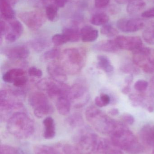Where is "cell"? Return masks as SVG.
I'll use <instances>...</instances> for the list:
<instances>
[{
  "instance_id": "1",
  "label": "cell",
  "mask_w": 154,
  "mask_h": 154,
  "mask_svg": "<svg viewBox=\"0 0 154 154\" xmlns=\"http://www.w3.org/2000/svg\"><path fill=\"white\" fill-rule=\"evenodd\" d=\"M74 140L75 146L82 154H106L110 145L109 141L87 128L79 131Z\"/></svg>"
},
{
  "instance_id": "2",
  "label": "cell",
  "mask_w": 154,
  "mask_h": 154,
  "mask_svg": "<svg viewBox=\"0 0 154 154\" xmlns=\"http://www.w3.org/2000/svg\"><path fill=\"white\" fill-rule=\"evenodd\" d=\"M110 143L115 147L129 154H139L143 151V146L124 123L118 121L115 131L109 135Z\"/></svg>"
},
{
  "instance_id": "3",
  "label": "cell",
  "mask_w": 154,
  "mask_h": 154,
  "mask_svg": "<svg viewBox=\"0 0 154 154\" xmlns=\"http://www.w3.org/2000/svg\"><path fill=\"white\" fill-rule=\"evenodd\" d=\"M6 128L10 134L21 140L30 137L35 130L33 120L24 111L13 115L7 121Z\"/></svg>"
},
{
  "instance_id": "4",
  "label": "cell",
  "mask_w": 154,
  "mask_h": 154,
  "mask_svg": "<svg viewBox=\"0 0 154 154\" xmlns=\"http://www.w3.org/2000/svg\"><path fill=\"white\" fill-rule=\"evenodd\" d=\"M86 59L85 50L81 48H69L61 52L60 63L67 73L76 75L84 67Z\"/></svg>"
},
{
  "instance_id": "5",
  "label": "cell",
  "mask_w": 154,
  "mask_h": 154,
  "mask_svg": "<svg viewBox=\"0 0 154 154\" xmlns=\"http://www.w3.org/2000/svg\"><path fill=\"white\" fill-rule=\"evenodd\" d=\"M85 116L89 123L97 132L104 134L110 135L116 128L118 121L106 115L94 106L87 108Z\"/></svg>"
},
{
  "instance_id": "6",
  "label": "cell",
  "mask_w": 154,
  "mask_h": 154,
  "mask_svg": "<svg viewBox=\"0 0 154 154\" xmlns=\"http://www.w3.org/2000/svg\"><path fill=\"white\" fill-rule=\"evenodd\" d=\"M68 97L71 106L76 108H80L86 106L89 101L90 94L85 82L79 80L70 88Z\"/></svg>"
},
{
  "instance_id": "7",
  "label": "cell",
  "mask_w": 154,
  "mask_h": 154,
  "mask_svg": "<svg viewBox=\"0 0 154 154\" xmlns=\"http://www.w3.org/2000/svg\"><path fill=\"white\" fill-rule=\"evenodd\" d=\"M38 88L47 92L48 96L52 99H58L63 96H68L70 88L64 82H60L53 79L45 78L37 83Z\"/></svg>"
},
{
  "instance_id": "8",
  "label": "cell",
  "mask_w": 154,
  "mask_h": 154,
  "mask_svg": "<svg viewBox=\"0 0 154 154\" xmlns=\"http://www.w3.org/2000/svg\"><path fill=\"white\" fill-rule=\"evenodd\" d=\"M133 60L137 66L145 73H154V50L148 47H142L133 51Z\"/></svg>"
},
{
  "instance_id": "9",
  "label": "cell",
  "mask_w": 154,
  "mask_h": 154,
  "mask_svg": "<svg viewBox=\"0 0 154 154\" xmlns=\"http://www.w3.org/2000/svg\"><path fill=\"white\" fill-rule=\"evenodd\" d=\"M19 17L29 29L33 30L39 29L45 21L44 14L38 11L22 12L19 14Z\"/></svg>"
},
{
  "instance_id": "10",
  "label": "cell",
  "mask_w": 154,
  "mask_h": 154,
  "mask_svg": "<svg viewBox=\"0 0 154 154\" xmlns=\"http://www.w3.org/2000/svg\"><path fill=\"white\" fill-rule=\"evenodd\" d=\"M143 20L139 18H122L117 22L118 29L124 32L138 31L145 27Z\"/></svg>"
},
{
  "instance_id": "11",
  "label": "cell",
  "mask_w": 154,
  "mask_h": 154,
  "mask_svg": "<svg viewBox=\"0 0 154 154\" xmlns=\"http://www.w3.org/2000/svg\"><path fill=\"white\" fill-rule=\"evenodd\" d=\"M115 40L121 49L134 51L143 47V41L137 36H119Z\"/></svg>"
},
{
  "instance_id": "12",
  "label": "cell",
  "mask_w": 154,
  "mask_h": 154,
  "mask_svg": "<svg viewBox=\"0 0 154 154\" xmlns=\"http://www.w3.org/2000/svg\"><path fill=\"white\" fill-rule=\"evenodd\" d=\"M9 28L5 34V39L8 42H14L22 34L24 31L23 26L20 22L17 20H11L9 23Z\"/></svg>"
},
{
  "instance_id": "13",
  "label": "cell",
  "mask_w": 154,
  "mask_h": 154,
  "mask_svg": "<svg viewBox=\"0 0 154 154\" xmlns=\"http://www.w3.org/2000/svg\"><path fill=\"white\" fill-rule=\"evenodd\" d=\"M3 53L10 59L21 60L27 58L30 55V51L24 46H17L7 48Z\"/></svg>"
},
{
  "instance_id": "14",
  "label": "cell",
  "mask_w": 154,
  "mask_h": 154,
  "mask_svg": "<svg viewBox=\"0 0 154 154\" xmlns=\"http://www.w3.org/2000/svg\"><path fill=\"white\" fill-rule=\"evenodd\" d=\"M49 75L56 81L64 82L67 80V73L63 68L60 63L57 62L50 63L47 68Z\"/></svg>"
},
{
  "instance_id": "15",
  "label": "cell",
  "mask_w": 154,
  "mask_h": 154,
  "mask_svg": "<svg viewBox=\"0 0 154 154\" xmlns=\"http://www.w3.org/2000/svg\"><path fill=\"white\" fill-rule=\"evenodd\" d=\"M29 103L33 109L41 107L50 104L47 96L40 91L32 93L29 97Z\"/></svg>"
},
{
  "instance_id": "16",
  "label": "cell",
  "mask_w": 154,
  "mask_h": 154,
  "mask_svg": "<svg viewBox=\"0 0 154 154\" xmlns=\"http://www.w3.org/2000/svg\"><path fill=\"white\" fill-rule=\"evenodd\" d=\"M140 137L144 143L154 147V125L147 124L144 126L140 133Z\"/></svg>"
},
{
  "instance_id": "17",
  "label": "cell",
  "mask_w": 154,
  "mask_h": 154,
  "mask_svg": "<svg viewBox=\"0 0 154 154\" xmlns=\"http://www.w3.org/2000/svg\"><path fill=\"white\" fill-rule=\"evenodd\" d=\"M94 48L96 50L103 52L115 53L119 49L115 40L102 41L95 44Z\"/></svg>"
},
{
  "instance_id": "18",
  "label": "cell",
  "mask_w": 154,
  "mask_h": 154,
  "mask_svg": "<svg viewBox=\"0 0 154 154\" xmlns=\"http://www.w3.org/2000/svg\"><path fill=\"white\" fill-rule=\"evenodd\" d=\"M80 31L81 39L83 42H93L98 38V31L92 26L86 25Z\"/></svg>"
},
{
  "instance_id": "19",
  "label": "cell",
  "mask_w": 154,
  "mask_h": 154,
  "mask_svg": "<svg viewBox=\"0 0 154 154\" xmlns=\"http://www.w3.org/2000/svg\"><path fill=\"white\" fill-rule=\"evenodd\" d=\"M44 126L43 137L46 139H52L56 135V127L54 119L51 117H47L43 121Z\"/></svg>"
},
{
  "instance_id": "20",
  "label": "cell",
  "mask_w": 154,
  "mask_h": 154,
  "mask_svg": "<svg viewBox=\"0 0 154 154\" xmlns=\"http://www.w3.org/2000/svg\"><path fill=\"white\" fill-rule=\"evenodd\" d=\"M71 106V102L68 96H63L57 99L56 108L59 113L62 116L68 115Z\"/></svg>"
},
{
  "instance_id": "21",
  "label": "cell",
  "mask_w": 154,
  "mask_h": 154,
  "mask_svg": "<svg viewBox=\"0 0 154 154\" xmlns=\"http://www.w3.org/2000/svg\"><path fill=\"white\" fill-rule=\"evenodd\" d=\"M0 10L2 16L5 20H11L15 17V12L8 0H1Z\"/></svg>"
},
{
  "instance_id": "22",
  "label": "cell",
  "mask_w": 154,
  "mask_h": 154,
  "mask_svg": "<svg viewBox=\"0 0 154 154\" xmlns=\"http://www.w3.org/2000/svg\"><path fill=\"white\" fill-rule=\"evenodd\" d=\"M56 154H82L76 146L68 143H58L54 146Z\"/></svg>"
},
{
  "instance_id": "23",
  "label": "cell",
  "mask_w": 154,
  "mask_h": 154,
  "mask_svg": "<svg viewBox=\"0 0 154 154\" xmlns=\"http://www.w3.org/2000/svg\"><path fill=\"white\" fill-rule=\"evenodd\" d=\"M26 75V72L21 69H12L3 74L2 79L5 82L13 83L19 77Z\"/></svg>"
},
{
  "instance_id": "24",
  "label": "cell",
  "mask_w": 154,
  "mask_h": 154,
  "mask_svg": "<svg viewBox=\"0 0 154 154\" xmlns=\"http://www.w3.org/2000/svg\"><path fill=\"white\" fill-rule=\"evenodd\" d=\"M29 45L36 52L43 51L50 45L49 41L45 38H38L29 42Z\"/></svg>"
},
{
  "instance_id": "25",
  "label": "cell",
  "mask_w": 154,
  "mask_h": 154,
  "mask_svg": "<svg viewBox=\"0 0 154 154\" xmlns=\"http://www.w3.org/2000/svg\"><path fill=\"white\" fill-rule=\"evenodd\" d=\"M146 5L143 0H129L127 6V12L131 15L137 14L143 10Z\"/></svg>"
},
{
  "instance_id": "26",
  "label": "cell",
  "mask_w": 154,
  "mask_h": 154,
  "mask_svg": "<svg viewBox=\"0 0 154 154\" xmlns=\"http://www.w3.org/2000/svg\"><path fill=\"white\" fill-rule=\"evenodd\" d=\"M138 106L146 109L149 112L154 111V96L153 95L140 94Z\"/></svg>"
},
{
  "instance_id": "27",
  "label": "cell",
  "mask_w": 154,
  "mask_h": 154,
  "mask_svg": "<svg viewBox=\"0 0 154 154\" xmlns=\"http://www.w3.org/2000/svg\"><path fill=\"white\" fill-rule=\"evenodd\" d=\"M62 33L66 36L69 42H77L81 39L80 31L76 27L64 28L62 30Z\"/></svg>"
},
{
  "instance_id": "28",
  "label": "cell",
  "mask_w": 154,
  "mask_h": 154,
  "mask_svg": "<svg viewBox=\"0 0 154 154\" xmlns=\"http://www.w3.org/2000/svg\"><path fill=\"white\" fill-rule=\"evenodd\" d=\"M67 125L71 129H75L82 126L84 125V119L80 114L78 113L72 114L66 120Z\"/></svg>"
},
{
  "instance_id": "29",
  "label": "cell",
  "mask_w": 154,
  "mask_h": 154,
  "mask_svg": "<svg viewBox=\"0 0 154 154\" xmlns=\"http://www.w3.org/2000/svg\"><path fill=\"white\" fill-rule=\"evenodd\" d=\"M61 53L58 49H52L44 52L42 55L41 60L43 62H48L49 63L57 62V60H59Z\"/></svg>"
},
{
  "instance_id": "30",
  "label": "cell",
  "mask_w": 154,
  "mask_h": 154,
  "mask_svg": "<svg viewBox=\"0 0 154 154\" xmlns=\"http://www.w3.org/2000/svg\"><path fill=\"white\" fill-rule=\"evenodd\" d=\"M98 67L107 73H110L114 71V68L110 60L104 55L97 57Z\"/></svg>"
},
{
  "instance_id": "31",
  "label": "cell",
  "mask_w": 154,
  "mask_h": 154,
  "mask_svg": "<svg viewBox=\"0 0 154 154\" xmlns=\"http://www.w3.org/2000/svg\"><path fill=\"white\" fill-rule=\"evenodd\" d=\"M109 20V16L103 12L95 14L91 17L90 22L91 24L96 26H103L108 23Z\"/></svg>"
},
{
  "instance_id": "32",
  "label": "cell",
  "mask_w": 154,
  "mask_h": 154,
  "mask_svg": "<svg viewBox=\"0 0 154 154\" xmlns=\"http://www.w3.org/2000/svg\"><path fill=\"white\" fill-rule=\"evenodd\" d=\"M144 40L151 45H154V21L151 23L143 33Z\"/></svg>"
},
{
  "instance_id": "33",
  "label": "cell",
  "mask_w": 154,
  "mask_h": 154,
  "mask_svg": "<svg viewBox=\"0 0 154 154\" xmlns=\"http://www.w3.org/2000/svg\"><path fill=\"white\" fill-rule=\"evenodd\" d=\"M54 109L50 103L41 107L34 109V115L38 118H42L44 117L53 113Z\"/></svg>"
},
{
  "instance_id": "34",
  "label": "cell",
  "mask_w": 154,
  "mask_h": 154,
  "mask_svg": "<svg viewBox=\"0 0 154 154\" xmlns=\"http://www.w3.org/2000/svg\"><path fill=\"white\" fill-rule=\"evenodd\" d=\"M35 154H56L54 146H49L45 145H38L34 148Z\"/></svg>"
},
{
  "instance_id": "35",
  "label": "cell",
  "mask_w": 154,
  "mask_h": 154,
  "mask_svg": "<svg viewBox=\"0 0 154 154\" xmlns=\"http://www.w3.org/2000/svg\"><path fill=\"white\" fill-rule=\"evenodd\" d=\"M58 7L54 4H50L46 7V15L50 21H54L58 17Z\"/></svg>"
},
{
  "instance_id": "36",
  "label": "cell",
  "mask_w": 154,
  "mask_h": 154,
  "mask_svg": "<svg viewBox=\"0 0 154 154\" xmlns=\"http://www.w3.org/2000/svg\"><path fill=\"white\" fill-rule=\"evenodd\" d=\"M100 32L101 34L108 38L115 37L118 33V31L115 28L108 23L102 26L100 29Z\"/></svg>"
},
{
  "instance_id": "37",
  "label": "cell",
  "mask_w": 154,
  "mask_h": 154,
  "mask_svg": "<svg viewBox=\"0 0 154 154\" xmlns=\"http://www.w3.org/2000/svg\"><path fill=\"white\" fill-rule=\"evenodd\" d=\"M110 96L105 93H102L99 97H96L95 100V104L99 107L106 106L110 103Z\"/></svg>"
},
{
  "instance_id": "38",
  "label": "cell",
  "mask_w": 154,
  "mask_h": 154,
  "mask_svg": "<svg viewBox=\"0 0 154 154\" xmlns=\"http://www.w3.org/2000/svg\"><path fill=\"white\" fill-rule=\"evenodd\" d=\"M0 154H24L20 149L11 146L3 145L1 146Z\"/></svg>"
},
{
  "instance_id": "39",
  "label": "cell",
  "mask_w": 154,
  "mask_h": 154,
  "mask_svg": "<svg viewBox=\"0 0 154 154\" xmlns=\"http://www.w3.org/2000/svg\"><path fill=\"white\" fill-rule=\"evenodd\" d=\"M52 42L55 46H62L67 42H68L66 36L62 34H57L54 35L52 38Z\"/></svg>"
},
{
  "instance_id": "40",
  "label": "cell",
  "mask_w": 154,
  "mask_h": 154,
  "mask_svg": "<svg viewBox=\"0 0 154 154\" xmlns=\"http://www.w3.org/2000/svg\"><path fill=\"white\" fill-rule=\"evenodd\" d=\"M121 70L124 73H127L129 74V75H134L139 73V69L135 64L134 65H132L129 63L124 64L121 67Z\"/></svg>"
},
{
  "instance_id": "41",
  "label": "cell",
  "mask_w": 154,
  "mask_h": 154,
  "mask_svg": "<svg viewBox=\"0 0 154 154\" xmlns=\"http://www.w3.org/2000/svg\"><path fill=\"white\" fill-rule=\"evenodd\" d=\"M148 83L146 81L143 79L137 80L135 83V89L139 92H144L147 89L148 87Z\"/></svg>"
},
{
  "instance_id": "42",
  "label": "cell",
  "mask_w": 154,
  "mask_h": 154,
  "mask_svg": "<svg viewBox=\"0 0 154 154\" xmlns=\"http://www.w3.org/2000/svg\"><path fill=\"white\" fill-rule=\"evenodd\" d=\"M28 77L26 75L22 76L19 77L16 80L14 81V82L13 83V85L17 88H20L24 86L28 82Z\"/></svg>"
},
{
  "instance_id": "43",
  "label": "cell",
  "mask_w": 154,
  "mask_h": 154,
  "mask_svg": "<svg viewBox=\"0 0 154 154\" xmlns=\"http://www.w3.org/2000/svg\"><path fill=\"white\" fill-rule=\"evenodd\" d=\"M28 74L30 76L35 78H40L42 76V72L40 69L35 67H31L28 70Z\"/></svg>"
},
{
  "instance_id": "44",
  "label": "cell",
  "mask_w": 154,
  "mask_h": 154,
  "mask_svg": "<svg viewBox=\"0 0 154 154\" xmlns=\"http://www.w3.org/2000/svg\"><path fill=\"white\" fill-rule=\"evenodd\" d=\"M122 119L124 123L127 125H133L135 122L134 118L129 113H124L122 116Z\"/></svg>"
},
{
  "instance_id": "45",
  "label": "cell",
  "mask_w": 154,
  "mask_h": 154,
  "mask_svg": "<svg viewBox=\"0 0 154 154\" xmlns=\"http://www.w3.org/2000/svg\"><path fill=\"white\" fill-rule=\"evenodd\" d=\"M110 0H95V6L96 8H103L106 7Z\"/></svg>"
},
{
  "instance_id": "46",
  "label": "cell",
  "mask_w": 154,
  "mask_h": 154,
  "mask_svg": "<svg viewBox=\"0 0 154 154\" xmlns=\"http://www.w3.org/2000/svg\"><path fill=\"white\" fill-rule=\"evenodd\" d=\"M9 26L6 24L5 22L3 20H1L0 22V30H1V37L5 35L8 30Z\"/></svg>"
},
{
  "instance_id": "47",
  "label": "cell",
  "mask_w": 154,
  "mask_h": 154,
  "mask_svg": "<svg viewBox=\"0 0 154 154\" xmlns=\"http://www.w3.org/2000/svg\"><path fill=\"white\" fill-rule=\"evenodd\" d=\"M142 17L145 18H154V7L142 13Z\"/></svg>"
},
{
  "instance_id": "48",
  "label": "cell",
  "mask_w": 154,
  "mask_h": 154,
  "mask_svg": "<svg viewBox=\"0 0 154 154\" xmlns=\"http://www.w3.org/2000/svg\"><path fill=\"white\" fill-rule=\"evenodd\" d=\"M69 0H55V4L59 8H63Z\"/></svg>"
},
{
  "instance_id": "49",
  "label": "cell",
  "mask_w": 154,
  "mask_h": 154,
  "mask_svg": "<svg viewBox=\"0 0 154 154\" xmlns=\"http://www.w3.org/2000/svg\"><path fill=\"white\" fill-rule=\"evenodd\" d=\"M134 80V75L130 74L125 79V82L127 85H131Z\"/></svg>"
},
{
  "instance_id": "50",
  "label": "cell",
  "mask_w": 154,
  "mask_h": 154,
  "mask_svg": "<svg viewBox=\"0 0 154 154\" xmlns=\"http://www.w3.org/2000/svg\"><path fill=\"white\" fill-rule=\"evenodd\" d=\"M131 91V86L129 85H127L124 87L122 90V92L124 94H128L130 93Z\"/></svg>"
},
{
  "instance_id": "51",
  "label": "cell",
  "mask_w": 154,
  "mask_h": 154,
  "mask_svg": "<svg viewBox=\"0 0 154 154\" xmlns=\"http://www.w3.org/2000/svg\"><path fill=\"white\" fill-rule=\"evenodd\" d=\"M108 113L112 116H116L118 115L119 113L118 109L117 108L111 109L108 111Z\"/></svg>"
},
{
  "instance_id": "52",
  "label": "cell",
  "mask_w": 154,
  "mask_h": 154,
  "mask_svg": "<svg viewBox=\"0 0 154 154\" xmlns=\"http://www.w3.org/2000/svg\"><path fill=\"white\" fill-rule=\"evenodd\" d=\"M150 87L153 94H154V76L150 80Z\"/></svg>"
},
{
  "instance_id": "53",
  "label": "cell",
  "mask_w": 154,
  "mask_h": 154,
  "mask_svg": "<svg viewBox=\"0 0 154 154\" xmlns=\"http://www.w3.org/2000/svg\"><path fill=\"white\" fill-rule=\"evenodd\" d=\"M127 1H128V0H117V1L120 2H126Z\"/></svg>"
},
{
  "instance_id": "54",
  "label": "cell",
  "mask_w": 154,
  "mask_h": 154,
  "mask_svg": "<svg viewBox=\"0 0 154 154\" xmlns=\"http://www.w3.org/2000/svg\"><path fill=\"white\" fill-rule=\"evenodd\" d=\"M152 154H154V147L153 150L152 152Z\"/></svg>"
},
{
  "instance_id": "55",
  "label": "cell",
  "mask_w": 154,
  "mask_h": 154,
  "mask_svg": "<svg viewBox=\"0 0 154 154\" xmlns=\"http://www.w3.org/2000/svg\"><path fill=\"white\" fill-rule=\"evenodd\" d=\"M106 154H108V153L107 152V153H106Z\"/></svg>"
}]
</instances>
